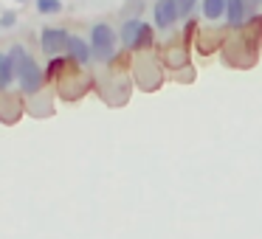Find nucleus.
Instances as JSON below:
<instances>
[{"label": "nucleus", "mask_w": 262, "mask_h": 239, "mask_svg": "<svg viewBox=\"0 0 262 239\" xmlns=\"http://www.w3.org/2000/svg\"><path fill=\"white\" fill-rule=\"evenodd\" d=\"M91 48L99 62H113L116 51H119V37L107 23H96L91 29Z\"/></svg>", "instance_id": "f257e3e1"}, {"label": "nucleus", "mask_w": 262, "mask_h": 239, "mask_svg": "<svg viewBox=\"0 0 262 239\" xmlns=\"http://www.w3.org/2000/svg\"><path fill=\"white\" fill-rule=\"evenodd\" d=\"M119 40L127 51H138V48L152 45V29H149V23H144L141 17H127L124 26H121Z\"/></svg>", "instance_id": "f03ea898"}, {"label": "nucleus", "mask_w": 262, "mask_h": 239, "mask_svg": "<svg viewBox=\"0 0 262 239\" xmlns=\"http://www.w3.org/2000/svg\"><path fill=\"white\" fill-rule=\"evenodd\" d=\"M17 82H20V87H23V93H37V90H42V85H46V70L37 65V59H26L23 62V68L17 70Z\"/></svg>", "instance_id": "7ed1b4c3"}, {"label": "nucleus", "mask_w": 262, "mask_h": 239, "mask_svg": "<svg viewBox=\"0 0 262 239\" xmlns=\"http://www.w3.org/2000/svg\"><path fill=\"white\" fill-rule=\"evenodd\" d=\"M68 42H71V34L65 29H42L40 34V48L46 57H59L62 51H68Z\"/></svg>", "instance_id": "20e7f679"}, {"label": "nucleus", "mask_w": 262, "mask_h": 239, "mask_svg": "<svg viewBox=\"0 0 262 239\" xmlns=\"http://www.w3.org/2000/svg\"><path fill=\"white\" fill-rule=\"evenodd\" d=\"M152 14H155V26H158L161 31H169L172 26L178 23V6H175V0H155V6H152Z\"/></svg>", "instance_id": "39448f33"}, {"label": "nucleus", "mask_w": 262, "mask_h": 239, "mask_svg": "<svg viewBox=\"0 0 262 239\" xmlns=\"http://www.w3.org/2000/svg\"><path fill=\"white\" fill-rule=\"evenodd\" d=\"M248 17H251L248 0H226V23L231 29H243Z\"/></svg>", "instance_id": "423d86ee"}, {"label": "nucleus", "mask_w": 262, "mask_h": 239, "mask_svg": "<svg viewBox=\"0 0 262 239\" xmlns=\"http://www.w3.org/2000/svg\"><path fill=\"white\" fill-rule=\"evenodd\" d=\"M68 59L74 65H82L85 68L88 62L93 59V48H91V40H82V37H71V42H68Z\"/></svg>", "instance_id": "0eeeda50"}, {"label": "nucleus", "mask_w": 262, "mask_h": 239, "mask_svg": "<svg viewBox=\"0 0 262 239\" xmlns=\"http://www.w3.org/2000/svg\"><path fill=\"white\" fill-rule=\"evenodd\" d=\"M200 12L209 23H220L226 17V0H200Z\"/></svg>", "instance_id": "6e6552de"}, {"label": "nucleus", "mask_w": 262, "mask_h": 239, "mask_svg": "<svg viewBox=\"0 0 262 239\" xmlns=\"http://www.w3.org/2000/svg\"><path fill=\"white\" fill-rule=\"evenodd\" d=\"M14 79H17V76H14L9 54H0V90H9V85H12Z\"/></svg>", "instance_id": "1a4fd4ad"}, {"label": "nucleus", "mask_w": 262, "mask_h": 239, "mask_svg": "<svg viewBox=\"0 0 262 239\" xmlns=\"http://www.w3.org/2000/svg\"><path fill=\"white\" fill-rule=\"evenodd\" d=\"M37 12L40 14H59L62 12V0H37Z\"/></svg>", "instance_id": "9d476101"}, {"label": "nucleus", "mask_w": 262, "mask_h": 239, "mask_svg": "<svg viewBox=\"0 0 262 239\" xmlns=\"http://www.w3.org/2000/svg\"><path fill=\"white\" fill-rule=\"evenodd\" d=\"M178 6V17L181 20H189L194 14V6H198V0H175Z\"/></svg>", "instance_id": "9b49d317"}, {"label": "nucleus", "mask_w": 262, "mask_h": 239, "mask_svg": "<svg viewBox=\"0 0 262 239\" xmlns=\"http://www.w3.org/2000/svg\"><path fill=\"white\" fill-rule=\"evenodd\" d=\"M14 23H17V14L14 12H6L3 17H0V29H12Z\"/></svg>", "instance_id": "f8f14e48"}, {"label": "nucleus", "mask_w": 262, "mask_h": 239, "mask_svg": "<svg viewBox=\"0 0 262 239\" xmlns=\"http://www.w3.org/2000/svg\"><path fill=\"white\" fill-rule=\"evenodd\" d=\"M256 3H262V0H248V6H251V9H254V6H256Z\"/></svg>", "instance_id": "ddd939ff"}, {"label": "nucleus", "mask_w": 262, "mask_h": 239, "mask_svg": "<svg viewBox=\"0 0 262 239\" xmlns=\"http://www.w3.org/2000/svg\"><path fill=\"white\" fill-rule=\"evenodd\" d=\"M14 3H29V0H14Z\"/></svg>", "instance_id": "4468645a"}]
</instances>
